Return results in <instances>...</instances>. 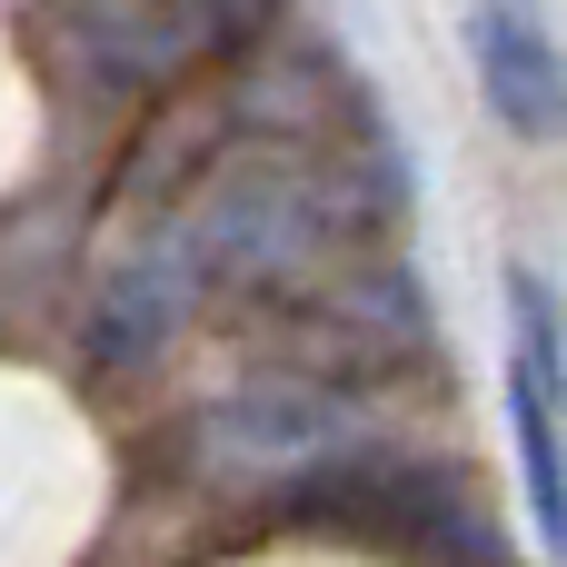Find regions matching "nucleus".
I'll list each match as a JSON object with an SVG mask.
<instances>
[{
    "label": "nucleus",
    "mask_w": 567,
    "mask_h": 567,
    "mask_svg": "<svg viewBox=\"0 0 567 567\" xmlns=\"http://www.w3.org/2000/svg\"><path fill=\"white\" fill-rule=\"evenodd\" d=\"M349 439H359V409H349L329 379H309V369L259 379V389H239V399H219V409L199 419L209 468H219V478H259V488L319 468V458L349 449Z\"/></svg>",
    "instance_id": "f257e3e1"
},
{
    "label": "nucleus",
    "mask_w": 567,
    "mask_h": 567,
    "mask_svg": "<svg viewBox=\"0 0 567 567\" xmlns=\"http://www.w3.org/2000/svg\"><path fill=\"white\" fill-rule=\"evenodd\" d=\"M468 70H478V100H488L498 130H518V140H558L567 130V60L518 0L468 10Z\"/></svg>",
    "instance_id": "f03ea898"
},
{
    "label": "nucleus",
    "mask_w": 567,
    "mask_h": 567,
    "mask_svg": "<svg viewBox=\"0 0 567 567\" xmlns=\"http://www.w3.org/2000/svg\"><path fill=\"white\" fill-rule=\"evenodd\" d=\"M508 429H518V478H528V518H538V548L567 558V439H558V389L538 369L508 359Z\"/></svg>",
    "instance_id": "7ed1b4c3"
},
{
    "label": "nucleus",
    "mask_w": 567,
    "mask_h": 567,
    "mask_svg": "<svg viewBox=\"0 0 567 567\" xmlns=\"http://www.w3.org/2000/svg\"><path fill=\"white\" fill-rule=\"evenodd\" d=\"M179 299H189L179 259H150V269H120V279L100 289V309H90V359H100V369H120V359H150V349L169 339Z\"/></svg>",
    "instance_id": "20e7f679"
},
{
    "label": "nucleus",
    "mask_w": 567,
    "mask_h": 567,
    "mask_svg": "<svg viewBox=\"0 0 567 567\" xmlns=\"http://www.w3.org/2000/svg\"><path fill=\"white\" fill-rule=\"evenodd\" d=\"M269 10H279V0H199V20H209L219 40H249V30H269Z\"/></svg>",
    "instance_id": "39448f33"
}]
</instances>
